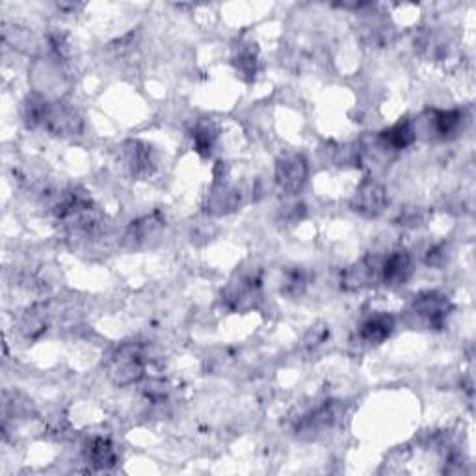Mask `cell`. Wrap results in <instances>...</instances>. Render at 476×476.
Wrapping results in <instances>:
<instances>
[{
  "label": "cell",
  "instance_id": "obj_1",
  "mask_svg": "<svg viewBox=\"0 0 476 476\" xmlns=\"http://www.w3.org/2000/svg\"><path fill=\"white\" fill-rule=\"evenodd\" d=\"M222 305L231 312H249L262 298V272L246 269L235 272L222 289Z\"/></svg>",
  "mask_w": 476,
  "mask_h": 476
},
{
  "label": "cell",
  "instance_id": "obj_2",
  "mask_svg": "<svg viewBox=\"0 0 476 476\" xmlns=\"http://www.w3.org/2000/svg\"><path fill=\"white\" fill-rule=\"evenodd\" d=\"M344 413L346 406L341 400H324L323 404L314 406L312 409L300 415V418H296L294 434L296 438L307 441L319 439L341 425Z\"/></svg>",
  "mask_w": 476,
  "mask_h": 476
},
{
  "label": "cell",
  "instance_id": "obj_3",
  "mask_svg": "<svg viewBox=\"0 0 476 476\" xmlns=\"http://www.w3.org/2000/svg\"><path fill=\"white\" fill-rule=\"evenodd\" d=\"M107 376L116 387H129L145 376L143 348L138 343H123L107 363Z\"/></svg>",
  "mask_w": 476,
  "mask_h": 476
},
{
  "label": "cell",
  "instance_id": "obj_4",
  "mask_svg": "<svg viewBox=\"0 0 476 476\" xmlns=\"http://www.w3.org/2000/svg\"><path fill=\"white\" fill-rule=\"evenodd\" d=\"M454 305L450 298L439 291H425L409 303V316L425 324L428 330H443L449 323Z\"/></svg>",
  "mask_w": 476,
  "mask_h": 476
},
{
  "label": "cell",
  "instance_id": "obj_5",
  "mask_svg": "<svg viewBox=\"0 0 476 476\" xmlns=\"http://www.w3.org/2000/svg\"><path fill=\"white\" fill-rule=\"evenodd\" d=\"M249 194L253 196V186H251V190H246L244 186L229 183L226 174L224 175L217 174L215 185H213V188H210V192L206 196V203H205L206 215H210V217L233 215L246 205Z\"/></svg>",
  "mask_w": 476,
  "mask_h": 476
},
{
  "label": "cell",
  "instance_id": "obj_6",
  "mask_svg": "<svg viewBox=\"0 0 476 476\" xmlns=\"http://www.w3.org/2000/svg\"><path fill=\"white\" fill-rule=\"evenodd\" d=\"M120 161L134 181L151 179L158 168V154L145 140L123 142L120 147Z\"/></svg>",
  "mask_w": 476,
  "mask_h": 476
},
{
  "label": "cell",
  "instance_id": "obj_7",
  "mask_svg": "<svg viewBox=\"0 0 476 476\" xmlns=\"http://www.w3.org/2000/svg\"><path fill=\"white\" fill-rule=\"evenodd\" d=\"M164 229H166V217L161 213V210H153V213L143 215L127 226L122 244L131 251L151 248L161 240Z\"/></svg>",
  "mask_w": 476,
  "mask_h": 476
},
{
  "label": "cell",
  "instance_id": "obj_8",
  "mask_svg": "<svg viewBox=\"0 0 476 476\" xmlns=\"http://www.w3.org/2000/svg\"><path fill=\"white\" fill-rule=\"evenodd\" d=\"M309 166L301 153H285L276 161L274 185L281 196H296L307 183Z\"/></svg>",
  "mask_w": 476,
  "mask_h": 476
},
{
  "label": "cell",
  "instance_id": "obj_9",
  "mask_svg": "<svg viewBox=\"0 0 476 476\" xmlns=\"http://www.w3.org/2000/svg\"><path fill=\"white\" fill-rule=\"evenodd\" d=\"M389 206V192L387 188L376 179H365L354 192L350 199L352 213L361 218L375 220L386 213Z\"/></svg>",
  "mask_w": 476,
  "mask_h": 476
},
{
  "label": "cell",
  "instance_id": "obj_10",
  "mask_svg": "<svg viewBox=\"0 0 476 476\" xmlns=\"http://www.w3.org/2000/svg\"><path fill=\"white\" fill-rule=\"evenodd\" d=\"M41 129H45L52 136L73 138V136L82 134L84 122L73 107H69L68 102L57 99V100L47 102Z\"/></svg>",
  "mask_w": 476,
  "mask_h": 476
},
{
  "label": "cell",
  "instance_id": "obj_11",
  "mask_svg": "<svg viewBox=\"0 0 476 476\" xmlns=\"http://www.w3.org/2000/svg\"><path fill=\"white\" fill-rule=\"evenodd\" d=\"M380 270L382 259L378 255H365L343 270L341 289L344 292H361L368 287H375L380 281Z\"/></svg>",
  "mask_w": 476,
  "mask_h": 476
},
{
  "label": "cell",
  "instance_id": "obj_12",
  "mask_svg": "<svg viewBox=\"0 0 476 476\" xmlns=\"http://www.w3.org/2000/svg\"><path fill=\"white\" fill-rule=\"evenodd\" d=\"M420 125L434 140H441V142L452 140L465 127V112L460 109H450V111L432 109L420 116Z\"/></svg>",
  "mask_w": 476,
  "mask_h": 476
},
{
  "label": "cell",
  "instance_id": "obj_13",
  "mask_svg": "<svg viewBox=\"0 0 476 476\" xmlns=\"http://www.w3.org/2000/svg\"><path fill=\"white\" fill-rule=\"evenodd\" d=\"M415 274V259L407 249H395L382 259L380 281L389 289L406 285Z\"/></svg>",
  "mask_w": 476,
  "mask_h": 476
},
{
  "label": "cell",
  "instance_id": "obj_14",
  "mask_svg": "<svg viewBox=\"0 0 476 476\" xmlns=\"http://www.w3.org/2000/svg\"><path fill=\"white\" fill-rule=\"evenodd\" d=\"M397 319L391 312H375L366 316V319L359 324L357 339L361 344L373 348L384 344L395 332Z\"/></svg>",
  "mask_w": 476,
  "mask_h": 476
},
{
  "label": "cell",
  "instance_id": "obj_15",
  "mask_svg": "<svg viewBox=\"0 0 476 476\" xmlns=\"http://www.w3.org/2000/svg\"><path fill=\"white\" fill-rule=\"evenodd\" d=\"M84 461L91 471H111L120 461L116 445L104 436H93L84 445Z\"/></svg>",
  "mask_w": 476,
  "mask_h": 476
},
{
  "label": "cell",
  "instance_id": "obj_16",
  "mask_svg": "<svg viewBox=\"0 0 476 476\" xmlns=\"http://www.w3.org/2000/svg\"><path fill=\"white\" fill-rule=\"evenodd\" d=\"M48 328V309L45 303H32L17 319V330L26 341H37Z\"/></svg>",
  "mask_w": 476,
  "mask_h": 476
},
{
  "label": "cell",
  "instance_id": "obj_17",
  "mask_svg": "<svg viewBox=\"0 0 476 476\" xmlns=\"http://www.w3.org/2000/svg\"><path fill=\"white\" fill-rule=\"evenodd\" d=\"M417 140V131H415V123L407 118L398 120L395 125H391L389 129L382 131L378 134V143L387 151H404L407 147H411Z\"/></svg>",
  "mask_w": 476,
  "mask_h": 476
},
{
  "label": "cell",
  "instance_id": "obj_18",
  "mask_svg": "<svg viewBox=\"0 0 476 476\" xmlns=\"http://www.w3.org/2000/svg\"><path fill=\"white\" fill-rule=\"evenodd\" d=\"M237 75L246 80V82H253L255 75H257V66H259V48L255 43H240L235 52H233V60H231Z\"/></svg>",
  "mask_w": 476,
  "mask_h": 476
},
{
  "label": "cell",
  "instance_id": "obj_19",
  "mask_svg": "<svg viewBox=\"0 0 476 476\" xmlns=\"http://www.w3.org/2000/svg\"><path fill=\"white\" fill-rule=\"evenodd\" d=\"M190 136H192L194 151L199 156L208 158L210 154H213V151L217 147V142H218V127L210 120H205V122L196 123V127H194Z\"/></svg>",
  "mask_w": 476,
  "mask_h": 476
},
{
  "label": "cell",
  "instance_id": "obj_20",
  "mask_svg": "<svg viewBox=\"0 0 476 476\" xmlns=\"http://www.w3.org/2000/svg\"><path fill=\"white\" fill-rule=\"evenodd\" d=\"M309 283H311V276L305 269L291 267L281 274L280 292L289 300H298L307 292Z\"/></svg>",
  "mask_w": 476,
  "mask_h": 476
},
{
  "label": "cell",
  "instance_id": "obj_21",
  "mask_svg": "<svg viewBox=\"0 0 476 476\" xmlns=\"http://www.w3.org/2000/svg\"><path fill=\"white\" fill-rule=\"evenodd\" d=\"M3 39L10 47H14L21 52H26V55H30V52H34L37 48V39L34 37V34L26 26H21L16 23H8V21L3 23Z\"/></svg>",
  "mask_w": 476,
  "mask_h": 476
},
{
  "label": "cell",
  "instance_id": "obj_22",
  "mask_svg": "<svg viewBox=\"0 0 476 476\" xmlns=\"http://www.w3.org/2000/svg\"><path fill=\"white\" fill-rule=\"evenodd\" d=\"M450 257H452V246H450V242L443 240V242H438L428 248V251L425 255V262L432 269H445Z\"/></svg>",
  "mask_w": 476,
  "mask_h": 476
},
{
  "label": "cell",
  "instance_id": "obj_23",
  "mask_svg": "<svg viewBox=\"0 0 476 476\" xmlns=\"http://www.w3.org/2000/svg\"><path fill=\"white\" fill-rule=\"evenodd\" d=\"M143 397L153 402V404H164L170 397V384L164 380L153 378L149 382H145L143 386Z\"/></svg>",
  "mask_w": 476,
  "mask_h": 476
},
{
  "label": "cell",
  "instance_id": "obj_24",
  "mask_svg": "<svg viewBox=\"0 0 476 476\" xmlns=\"http://www.w3.org/2000/svg\"><path fill=\"white\" fill-rule=\"evenodd\" d=\"M328 339H330V328L326 324H316L307 330V333L301 339V344L307 350H314V348L323 346Z\"/></svg>",
  "mask_w": 476,
  "mask_h": 476
},
{
  "label": "cell",
  "instance_id": "obj_25",
  "mask_svg": "<svg viewBox=\"0 0 476 476\" xmlns=\"http://www.w3.org/2000/svg\"><path fill=\"white\" fill-rule=\"evenodd\" d=\"M425 220H427L425 210L418 208V206H406V208H402V213H400L397 224L402 226V227H418V226H422V222H425Z\"/></svg>",
  "mask_w": 476,
  "mask_h": 476
},
{
  "label": "cell",
  "instance_id": "obj_26",
  "mask_svg": "<svg viewBox=\"0 0 476 476\" xmlns=\"http://www.w3.org/2000/svg\"><path fill=\"white\" fill-rule=\"evenodd\" d=\"M303 215H305V206H303V205H298V203H294V205L287 206L285 210H281V217H283L285 220H289L291 224L300 222V220L303 218Z\"/></svg>",
  "mask_w": 476,
  "mask_h": 476
}]
</instances>
